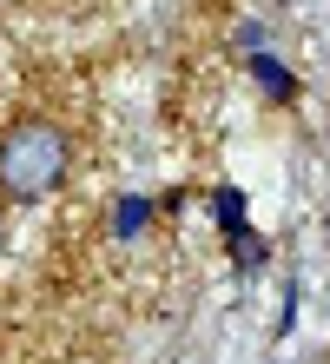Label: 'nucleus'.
I'll return each mask as SVG.
<instances>
[{"mask_svg":"<svg viewBox=\"0 0 330 364\" xmlns=\"http://www.w3.org/2000/svg\"><path fill=\"white\" fill-rule=\"evenodd\" d=\"M73 173V139L60 133L53 119H13L0 133V192L20 205L53 199Z\"/></svg>","mask_w":330,"mask_h":364,"instance_id":"f257e3e1","label":"nucleus"},{"mask_svg":"<svg viewBox=\"0 0 330 364\" xmlns=\"http://www.w3.org/2000/svg\"><path fill=\"white\" fill-rule=\"evenodd\" d=\"M245 67H251V80H258V87H264V93H271V100H291V93H297V80H291V73H284V67H277V60H271V53H251V60H245Z\"/></svg>","mask_w":330,"mask_h":364,"instance_id":"f03ea898","label":"nucleus"},{"mask_svg":"<svg viewBox=\"0 0 330 364\" xmlns=\"http://www.w3.org/2000/svg\"><path fill=\"white\" fill-rule=\"evenodd\" d=\"M152 225V199H119L113 205V232L119 239H132V232H145Z\"/></svg>","mask_w":330,"mask_h":364,"instance_id":"7ed1b4c3","label":"nucleus"},{"mask_svg":"<svg viewBox=\"0 0 330 364\" xmlns=\"http://www.w3.org/2000/svg\"><path fill=\"white\" fill-rule=\"evenodd\" d=\"M218 225H225L231 232V239H238V232H245V199H238V186H218Z\"/></svg>","mask_w":330,"mask_h":364,"instance_id":"20e7f679","label":"nucleus"}]
</instances>
